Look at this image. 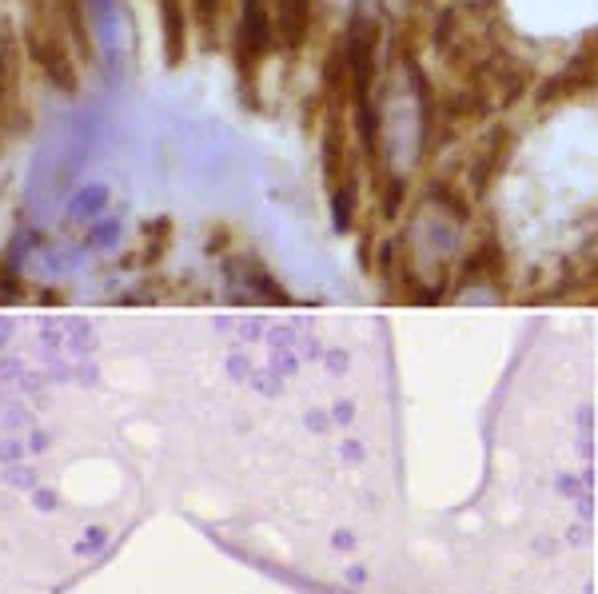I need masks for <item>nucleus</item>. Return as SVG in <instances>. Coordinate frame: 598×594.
Masks as SVG:
<instances>
[{
  "mask_svg": "<svg viewBox=\"0 0 598 594\" xmlns=\"http://www.w3.org/2000/svg\"><path fill=\"white\" fill-rule=\"evenodd\" d=\"M72 44L76 40L56 0H24V56L44 72L48 84H56L68 96L80 88V64Z\"/></svg>",
  "mask_w": 598,
  "mask_h": 594,
  "instance_id": "obj_1",
  "label": "nucleus"
},
{
  "mask_svg": "<svg viewBox=\"0 0 598 594\" xmlns=\"http://www.w3.org/2000/svg\"><path fill=\"white\" fill-rule=\"evenodd\" d=\"M276 16H272V0H244V16H240V36H236V60L244 72H256L264 64V56L276 44Z\"/></svg>",
  "mask_w": 598,
  "mask_h": 594,
  "instance_id": "obj_2",
  "label": "nucleus"
},
{
  "mask_svg": "<svg viewBox=\"0 0 598 594\" xmlns=\"http://www.w3.org/2000/svg\"><path fill=\"white\" fill-rule=\"evenodd\" d=\"M272 16H276V36L280 44L296 48L311 24V0H272Z\"/></svg>",
  "mask_w": 598,
  "mask_h": 594,
  "instance_id": "obj_3",
  "label": "nucleus"
},
{
  "mask_svg": "<svg viewBox=\"0 0 598 594\" xmlns=\"http://www.w3.org/2000/svg\"><path fill=\"white\" fill-rule=\"evenodd\" d=\"M20 56L12 48L0 52V136H4V124L12 116V96H16V76H20Z\"/></svg>",
  "mask_w": 598,
  "mask_h": 594,
  "instance_id": "obj_4",
  "label": "nucleus"
},
{
  "mask_svg": "<svg viewBox=\"0 0 598 594\" xmlns=\"http://www.w3.org/2000/svg\"><path fill=\"white\" fill-rule=\"evenodd\" d=\"M104 547H108V527H88V531L76 539V547H72V551H76L80 559H88V555H100Z\"/></svg>",
  "mask_w": 598,
  "mask_h": 594,
  "instance_id": "obj_5",
  "label": "nucleus"
},
{
  "mask_svg": "<svg viewBox=\"0 0 598 594\" xmlns=\"http://www.w3.org/2000/svg\"><path fill=\"white\" fill-rule=\"evenodd\" d=\"M12 288H24V280L16 276L12 260H0V303H16L20 299V292H12Z\"/></svg>",
  "mask_w": 598,
  "mask_h": 594,
  "instance_id": "obj_6",
  "label": "nucleus"
},
{
  "mask_svg": "<svg viewBox=\"0 0 598 594\" xmlns=\"http://www.w3.org/2000/svg\"><path fill=\"white\" fill-rule=\"evenodd\" d=\"M4 483L16 487V491H36V475H32L28 467H8V471H4Z\"/></svg>",
  "mask_w": 598,
  "mask_h": 594,
  "instance_id": "obj_7",
  "label": "nucleus"
},
{
  "mask_svg": "<svg viewBox=\"0 0 598 594\" xmlns=\"http://www.w3.org/2000/svg\"><path fill=\"white\" fill-rule=\"evenodd\" d=\"M192 12H196V20H200L204 28H212L216 16H220V0H192Z\"/></svg>",
  "mask_w": 598,
  "mask_h": 594,
  "instance_id": "obj_8",
  "label": "nucleus"
},
{
  "mask_svg": "<svg viewBox=\"0 0 598 594\" xmlns=\"http://www.w3.org/2000/svg\"><path fill=\"white\" fill-rule=\"evenodd\" d=\"M56 503H60V499H56V491H48V487H36V491H32V507H36L40 515L56 511Z\"/></svg>",
  "mask_w": 598,
  "mask_h": 594,
  "instance_id": "obj_9",
  "label": "nucleus"
},
{
  "mask_svg": "<svg viewBox=\"0 0 598 594\" xmlns=\"http://www.w3.org/2000/svg\"><path fill=\"white\" fill-rule=\"evenodd\" d=\"M20 455H24L20 443H4V447H0V463H12V459H20Z\"/></svg>",
  "mask_w": 598,
  "mask_h": 594,
  "instance_id": "obj_10",
  "label": "nucleus"
},
{
  "mask_svg": "<svg viewBox=\"0 0 598 594\" xmlns=\"http://www.w3.org/2000/svg\"><path fill=\"white\" fill-rule=\"evenodd\" d=\"M331 543H335V547H339V551H351V547H355V543H351V535H347V531H335V535H331Z\"/></svg>",
  "mask_w": 598,
  "mask_h": 594,
  "instance_id": "obj_11",
  "label": "nucleus"
}]
</instances>
